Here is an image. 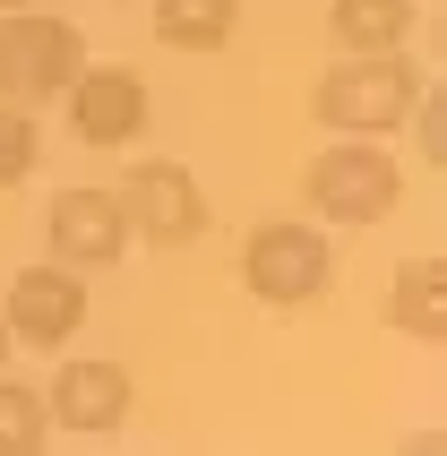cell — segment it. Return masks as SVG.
<instances>
[{
  "label": "cell",
  "instance_id": "1",
  "mask_svg": "<svg viewBox=\"0 0 447 456\" xmlns=\"http://www.w3.org/2000/svg\"><path fill=\"white\" fill-rule=\"evenodd\" d=\"M413 95H422V69H404L396 52H353L345 69L319 77L310 112L327 129H345V138H387V129H404Z\"/></svg>",
  "mask_w": 447,
  "mask_h": 456
},
{
  "label": "cell",
  "instance_id": "2",
  "mask_svg": "<svg viewBox=\"0 0 447 456\" xmlns=\"http://www.w3.org/2000/svg\"><path fill=\"white\" fill-rule=\"evenodd\" d=\"M86 44H77L69 18H44V9H0V103H61V86L77 77Z\"/></svg>",
  "mask_w": 447,
  "mask_h": 456
},
{
  "label": "cell",
  "instance_id": "3",
  "mask_svg": "<svg viewBox=\"0 0 447 456\" xmlns=\"http://www.w3.org/2000/svg\"><path fill=\"white\" fill-rule=\"evenodd\" d=\"M301 199L319 207V216H336V224H378L404 199V173H396V155L378 147V138H336L301 173Z\"/></svg>",
  "mask_w": 447,
  "mask_h": 456
},
{
  "label": "cell",
  "instance_id": "4",
  "mask_svg": "<svg viewBox=\"0 0 447 456\" xmlns=\"http://www.w3.org/2000/svg\"><path fill=\"white\" fill-rule=\"evenodd\" d=\"M241 284L267 310H301L336 284V250H327L319 224H258L241 241Z\"/></svg>",
  "mask_w": 447,
  "mask_h": 456
},
{
  "label": "cell",
  "instance_id": "5",
  "mask_svg": "<svg viewBox=\"0 0 447 456\" xmlns=\"http://www.w3.org/2000/svg\"><path fill=\"white\" fill-rule=\"evenodd\" d=\"M121 207H129V232H147V241H164V250H181V241H199V232H207V190H199L190 164H173V155L129 164Z\"/></svg>",
  "mask_w": 447,
  "mask_h": 456
},
{
  "label": "cell",
  "instance_id": "6",
  "mask_svg": "<svg viewBox=\"0 0 447 456\" xmlns=\"http://www.w3.org/2000/svg\"><path fill=\"white\" fill-rule=\"evenodd\" d=\"M0 319H9V345L61 354V345L86 328V276H69V267H26V276H9Z\"/></svg>",
  "mask_w": 447,
  "mask_h": 456
},
{
  "label": "cell",
  "instance_id": "7",
  "mask_svg": "<svg viewBox=\"0 0 447 456\" xmlns=\"http://www.w3.org/2000/svg\"><path fill=\"white\" fill-rule=\"evenodd\" d=\"M61 103H69V129L86 147H129V138L147 129V77L138 69H86V61H77Z\"/></svg>",
  "mask_w": 447,
  "mask_h": 456
},
{
  "label": "cell",
  "instance_id": "8",
  "mask_svg": "<svg viewBox=\"0 0 447 456\" xmlns=\"http://www.w3.org/2000/svg\"><path fill=\"white\" fill-rule=\"evenodd\" d=\"M44 232L61 267H112L129 250V207H121V190H61Z\"/></svg>",
  "mask_w": 447,
  "mask_h": 456
},
{
  "label": "cell",
  "instance_id": "9",
  "mask_svg": "<svg viewBox=\"0 0 447 456\" xmlns=\"http://www.w3.org/2000/svg\"><path fill=\"white\" fill-rule=\"evenodd\" d=\"M44 405L61 413V431H121L129 422V370L121 362H61Z\"/></svg>",
  "mask_w": 447,
  "mask_h": 456
},
{
  "label": "cell",
  "instance_id": "10",
  "mask_svg": "<svg viewBox=\"0 0 447 456\" xmlns=\"http://www.w3.org/2000/svg\"><path fill=\"white\" fill-rule=\"evenodd\" d=\"M387 319H396L413 345H439V336H447V267H439V258H413V267H396Z\"/></svg>",
  "mask_w": 447,
  "mask_h": 456
},
{
  "label": "cell",
  "instance_id": "11",
  "mask_svg": "<svg viewBox=\"0 0 447 456\" xmlns=\"http://www.w3.org/2000/svg\"><path fill=\"white\" fill-rule=\"evenodd\" d=\"M241 26V0H155V44L173 52H224Z\"/></svg>",
  "mask_w": 447,
  "mask_h": 456
},
{
  "label": "cell",
  "instance_id": "12",
  "mask_svg": "<svg viewBox=\"0 0 447 456\" xmlns=\"http://www.w3.org/2000/svg\"><path fill=\"white\" fill-rule=\"evenodd\" d=\"M327 26H336L345 52H396L413 35V0H336Z\"/></svg>",
  "mask_w": 447,
  "mask_h": 456
},
{
  "label": "cell",
  "instance_id": "13",
  "mask_svg": "<svg viewBox=\"0 0 447 456\" xmlns=\"http://www.w3.org/2000/svg\"><path fill=\"white\" fill-rule=\"evenodd\" d=\"M52 439V405L35 396V387L0 379V456H35Z\"/></svg>",
  "mask_w": 447,
  "mask_h": 456
},
{
  "label": "cell",
  "instance_id": "14",
  "mask_svg": "<svg viewBox=\"0 0 447 456\" xmlns=\"http://www.w3.org/2000/svg\"><path fill=\"white\" fill-rule=\"evenodd\" d=\"M35 155H44L35 112H26V103H0V190H18V181L35 173Z\"/></svg>",
  "mask_w": 447,
  "mask_h": 456
},
{
  "label": "cell",
  "instance_id": "15",
  "mask_svg": "<svg viewBox=\"0 0 447 456\" xmlns=\"http://www.w3.org/2000/svg\"><path fill=\"white\" fill-rule=\"evenodd\" d=\"M413 129H422V164H447V112H439V95H413Z\"/></svg>",
  "mask_w": 447,
  "mask_h": 456
},
{
  "label": "cell",
  "instance_id": "16",
  "mask_svg": "<svg viewBox=\"0 0 447 456\" xmlns=\"http://www.w3.org/2000/svg\"><path fill=\"white\" fill-rule=\"evenodd\" d=\"M0 362H9V319H0Z\"/></svg>",
  "mask_w": 447,
  "mask_h": 456
},
{
  "label": "cell",
  "instance_id": "17",
  "mask_svg": "<svg viewBox=\"0 0 447 456\" xmlns=\"http://www.w3.org/2000/svg\"><path fill=\"white\" fill-rule=\"evenodd\" d=\"M0 9H26V0H0Z\"/></svg>",
  "mask_w": 447,
  "mask_h": 456
}]
</instances>
